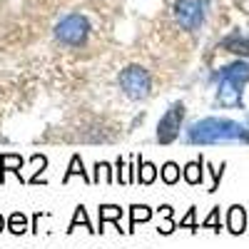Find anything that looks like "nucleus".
<instances>
[{"label":"nucleus","instance_id":"obj_1","mask_svg":"<svg viewBox=\"0 0 249 249\" xmlns=\"http://www.w3.org/2000/svg\"><path fill=\"white\" fill-rule=\"evenodd\" d=\"M247 127L230 117H204L190 124L187 142L190 144H222V142H239Z\"/></svg>","mask_w":249,"mask_h":249},{"label":"nucleus","instance_id":"obj_2","mask_svg":"<svg viewBox=\"0 0 249 249\" xmlns=\"http://www.w3.org/2000/svg\"><path fill=\"white\" fill-rule=\"evenodd\" d=\"M88 35H90V23H88V18L80 15V13L65 15V18H62L60 23L55 25L57 43L70 45V48H80V45L88 40Z\"/></svg>","mask_w":249,"mask_h":249},{"label":"nucleus","instance_id":"obj_3","mask_svg":"<svg viewBox=\"0 0 249 249\" xmlns=\"http://www.w3.org/2000/svg\"><path fill=\"white\" fill-rule=\"evenodd\" d=\"M117 82H120V90L130 100H144L150 95V90H152L147 70L140 68V65H127L117 75Z\"/></svg>","mask_w":249,"mask_h":249},{"label":"nucleus","instance_id":"obj_4","mask_svg":"<svg viewBox=\"0 0 249 249\" xmlns=\"http://www.w3.org/2000/svg\"><path fill=\"white\" fill-rule=\"evenodd\" d=\"M184 112H187L184 102H172L170 110H164L162 120L157 122V142H160V144H172V142L179 137Z\"/></svg>","mask_w":249,"mask_h":249},{"label":"nucleus","instance_id":"obj_5","mask_svg":"<svg viewBox=\"0 0 249 249\" xmlns=\"http://www.w3.org/2000/svg\"><path fill=\"white\" fill-rule=\"evenodd\" d=\"M175 18H177L179 28L195 33L204 23V3H202V0H177Z\"/></svg>","mask_w":249,"mask_h":249},{"label":"nucleus","instance_id":"obj_6","mask_svg":"<svg viewBox=\"0 0 249 249\" xmlns=\"http://www.w3.org/2000/svg\"><path fill=\"white\" fill-rule=\"evenodd\" d=\"M219 80H232V82H239V85H247L249 82V60L239 57V60H232L230 65L219 68L212 75V82H219Z\"/></svg>","mask_w":249,"mask_h":249},{"label":"nucleus","instance_id":"obj_7","mask_svg":"<svg viewBox=\"0 0 249 249\" xmlns=\"http://www.w3.org/2000/svg\"><path fill=\"white\" fill-rule=\"evenodd\" d=\"M242 88H244V85H239V82L219 80V82H217V105H219V107H244Z\"/></svg>","mask_w":249,"mask_h":249},{"label":"nucleus","instance_id":"obj_8","mask_svg":"<svg viewBox=\"0 0 249 249\" xmlns=\"http://www.w3.org/2000/svg\"><path fill=\"white\" fill-rule=\"evenodd\" d=\"M25 164V160L20 157V155H13V152H5V155H0V184H5V175L13 172L20 182H28L23 175H20V167Z\"/></svg>","mask_w":249,"mask_h":249},{"label":"nucleus","instance_id":"obj_9","mask_svg":"<svg viewBox=\"0 0 249 249\" xmlns=\"http://www.w3.org/2000/svg\"><path fill=\"white\" fill-rule=\"evenodd\" d=\"M222 48L227 53H234L239 57H249V33H232L222 40Z\"/></svg>","mask_w":249,"mask_h":249},{"label":"nucleus","instance_id":"obj_10","mask_svg":"<svg viewBox=\"0 0 249 249\" xmlns=\"http://www.w3.org/2000/svg\"><path fill=\"white\" fill-rule=\"evenodd\" d=\"M247 230V210L242 204H232L227 212V232L230 234H244Z\"/></svg>","mask_w":249,"mask_h":249},{"label":"nucleus","instance_id":"obj_11","mask_svg":"<svg viewBox=\"0 0 249 249\" xmlns=\"http://www.w3.org/2000/svg\"><path fill=\"white\" fill-rule=\"evenodd\" d=\"M122 214H124L122 207H117V204H102V207H100V224H97V232H105V224L112 222L115 230L122 234V232H124L122 227H120V217H122Z\"/></svg>","mask_w":249,"mask_h":249},{"label":"nucleus","instance_id":"obj_12","mask_svg":"<svg viewBox=\"0 0 249 249\" xmlns=\"http://www.w3.org/2000/svg\"><path fill=\"white\" fill-rule=\"evenodd\" d=\"M182 175H184L187 184H202V179H204V157H197L192 162H187Z\"/></svg>","mask_w":249,"mask_h":249},{"label":"nucleus","instance_id":"obj_13","mask_svg":"<svg viewBox=\"0 0 249 249\" xmlns=\"http://www.w3.org/2000/svg\"><path fill=\"white\" fill-rule=\"evenodd\" d=\"M72 177H82L85 182H90L92 184V179L88 177V170H85V164H82V157L80 155H72V160H70V167H68V172L62 175V184H68Z\"/></svg>","mask_w":249,"mask_h":249},{"label":"nucleus","instance_id":"obj_14","mask_svg":"<svg viewBox=\"0 0 249 249\" xmlns=\"http://www.w3.org/2000/svg\"><path fill=\"white\" fill-rule=\"evenodd\" d=\"M157 179V167L152 162H144L137 157V184H152Z\"/></svg>","mask_w":249,"mask_h":249},{"label":"nucleus","instance_id":"obj_15","mask_svg":"<svg viewBox=\"0 0 249 249\" xmlns=\"http://www.w3.org/2000/svg\"><path fill=\"white\" fill-rule=\"evenodd\" d=\"M152 219V210L147 204H132L130 207V230L127 232H135V227L140 222H150Z\"/></svg>","mask_w":249,"mask_h":249},{"label":"nucleus","instance_id":"obj_16","mask_svg":"<svg viewBox=\"0 0 249 249\" xmlns=\"http://www.w3.org/2000/svg\"><path fill=\"white\" fill-rule=\"evenodd\" d=\"M8 232L10 234H25V232H30V227H28V214H23V212H13L10 217H8Z\"/></svg>","mask_w":249,"mask_h":249},{"label":"nucleus","instance_id":"obj_17","mask_svg":"<svg viewBox=\"0 0 249 249\" xmlns=\"http://www.w3.org/2000/svg\"><path fill=\"white\" fill-rule=\"evenodd\" d=\"M80 224H85V230H88V232H97V230H95V227L90 224V217H88V210H85V207H82V204H80V207H75V217H72V222H70V227H68V230H65V232H68V234H70V232H75V230H77V227H80Z\"/></svg>","mask_w":249,"mask_h":249},{"label":"nucleus","instance_id":"obj_18","mask_svg":"<svg viewBox=\"0 0 249 249\" xmlns=\"http://www.w3.org/2000/svg\"><path fill=\"white\" fill-rule=\"evenodd\" d=\"M160 177H162L164 184H177L179 177H182L179 164H177V162H164V167L160 170Z\"/></svg>","mask_w":249,"mask_h":249},{"label":"nucleus","instance_id":"obj_19","mask_svg":"<svg viewBox=\"0 0 249 249\" xmlns=\"http://www.w3.org/2000/svg\"><path fill=\"white\" fill-rule=\"evenodd\" d=\"M30 162L35 164L37 170H35V175H33L30 179H28V184H43L45 179L40 177V175H43V170L48 167V157H45V155H33V157H30Z\"/></svg>","mask_w":249,"mask_h":249},{"label":"nucleus","instance_id":"obj_20","mask_svg":"<svg viewBox=\"0 0 249 249\" xmlns=\"http://www.w3.org/2000/svg\"><path fill=\"white\" fill-rule=\"evenodd\" d=\"M179 230H190V232H197L199 230V224H197V207H190L187 210V214L179 219Z\"/></svg>","mask_w":249,"mask_h":249},{"label":"nucleus","instance_id":"obj_21","mask_svg":"<svg viewBox=\"0 0 249 249\" xmlns=\"http://www.w3.org/2000/svg\"><path fill=\"white\" fill-rule=\"evenodd\" d=\"M102 179L105 182H112V167L107 162H97L95 164V177H92V184H100Z\"/></svg>","mask_w":249,"mask_h":249},{"label":"nucleus","instance_id":"obj_22","mask_svg":"<svg viewBox=\"0 0 249 249\" xmlns=\"http://www.w3.org/2000/svg\"><path fill=\"white\" fill-rule=\"evenodd\" d=\"M202 227H204V230H214V232H222L224 230V224L219 222V207H214V210L204 217V224Z\"/></svg>","mask_w":249,"mask_h":249},{"label":"nucleus","instance_id":"obj_23","mask_svg":"<svg viewBox=\"0 0 249 249\" xmlns=\"http://www.w3.org/2000/svg\"><path fill=\"white\" fill-rule=\"evenodd\" d=\"M207 167H210L212 170V184H210V190H207V192H217V187H219V179H222V175H224V170H227V164L222 162L219 164V167H212V164H207Z\"/></svg>","mask_w":249,"mask_h":249},{"label":"nucleus","instance_id":"obj_24","mask_svg":"<svg viewBox=\"0 0 249 249\" xmlns=\"http://www.w3.org/2000/svg\"><path fill=\"white\" fill-rule=\"evenodd\" d=\"M175 227H177V224L172 222V217H167V222H162V224L157 227V232H160V234H172Z\"/></svg>","mask_w":249,"mask_h":249},{"label":"nucleus","instance_id":"obj_25","mask_svg":"<svg viewBox=\"0 0 249 249\" xmlns=\"http://www.w3.org/2000/svg\"><path fill=\"white\" fill-rule=\"evenodd\" d=\"M122 167H124V160H122V157H117V170H120V175H117V182H120V184H124V182H127V177H124V170H122Z\"/></svg>","mask_w":249,"mask_h":249},{"label":"nucleus","instance_id":"obj_26","mask_svg":"<svg viewBox=\"0 0 249 249\" xmlns=\"http://www.w3.org/2000/svg\"><path fill=\"white\" fill-rule=\"evenodd\" d=\"M157 212H160V214H162L164 219H167V217H172V207H170V204H162V207H160Z\"/></svg>","mask_w":249,"mask_h":249},{"label":"nucleus","instance_id":"obj_27","mask_svg":"<svg viewBox=\"0 0 249 249\" xmlns=\"http://www.w3.org/2000/svg\"><path fill=\"white\" fill-rule=\"evenodd\" d=\"M5 230H8V219L0 214V232H5Z\"/></svg>","mask_w":249,"mask_h":249},{"label":"nucleus","instance_id":"obj_28","mask_svg":"<svg viewBox=\"0 0 249 249\" xmlns=\"http://www.w3.org/2000/svg\"><path fill=\"white\" fill-rule=\"evenodd\" d=\"M239 142H247V144H249V127L242 132V140H239Z\"/></svg>","mask_w":249,"mask_h":249},{"label":"nucleus","instance_id":"obj_29","mask_svg":"<svg viewBox=\"0 0 249 249\" xmlns=\"http://www.w3.org/2000/svg\"><path fill=\"white\" fill-rule=\"evenodd\" d=\"M204 3H207V0H204Z\"/></svg>","mask_w":249,"mask_h":249}]
</instances>
